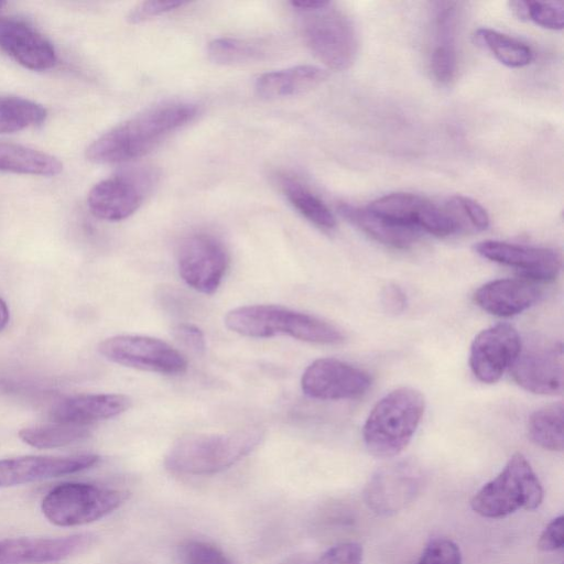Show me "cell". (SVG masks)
<instances>
[{
  "instance_id": "1f68e13d",
  "label": "cell",
  "mask_w": 564,
  "mask_h": 564,
  "mask_svg": "<svg viewBox=\"0 0 564 564\" xmlns=\"http://www.w3.org/2000/svg\"><path fill=\"white\" fill-rule=\"evenodd\" d=\"M180 553L184 564H232L221 550L203 541H186Z\"/></svg>"
},
{
  "instance_id": "ac0fdd59",
  "label": "cell",
  "mask_w": 564,
  "mask_h": 564,
  "mask_svg": "<svg viewBox=\"0 0 564 564\" xmlns=\"http://www.w3.org/2000/svg\"><path fill=\"white\" fill-rule=\"evenodd\" d=\"M0 48L32 70H46L56 64L52 43L21 20L0 17Z\"/></svg>"
},
{
  "instance_id": "d4e9b609",
  "label": "cell",
  "mask_w": 564,
  "mask_h": 564,
  "mask_svg": "<svg viewBox=\"0 0 564 564\" xmlns=\"http://www.w3.org/2000/svg\"><path fill=\"white\" fill-rule=\"evenodd\" d=\"M430 202L415 194L393 193L375 199L367 207L386 218L419 228Z\"/></svg>"
},
{
  "instance_id": "9a60e30c",
  "label": "cell",
  "mask_w": 564,
  "mask_h": 564,
  "mask_svg": "<svg viewBox=\"0 0 564 564\" xmlns=\"http://www.w3.org/2000/svg\"><path fill=\"white\" fill-rule=\"evenodd\" d=\"M95 535L78 533L63 538H12L0 540V564L57 562L86 551Z\"/></svg>"
},
{
  "instance_id": "f1b7e54d",
  "label": "cell",
  "mask_w": 564,
  "mask_h": 564,
  "mask_svg": "<svg viewBox=\"0 0 564 564\" xmlns=\"http://www.w3.org/2000/svg\"><path fill=\"white\" fill-rule=\"evenodd\" d=\"M283 191L294 208L316 227L324 230L335 227L336 220L329 208L302 184L285 180Z\"/></svg>"
},
{
  "instance_id": "74e56055",
  "label": "cell",
  "mask_w": 564,
  "mask_h": 564,
  "mask_svg": "<svg viewBox=\"0 0 564 564\" xmlns=\"http://www.w3.org/2000/svg\"><path fill=\"white\" fill-rule=\"evenodd\" d=\"M564 517L561 514L554 518L542 531L538 540V549L542 552H554L564 545Z\"/></svg>"
},
{
  "instance_id": "8fae6325",
  "label": "cell",
  "mask_w": 564,
  "mask_h": 564,
  "mask_svg": "<svg viewBox=\"0 0 564 564\" xmlns=\"http://www.w3.org/2000/svg\"><path fill=\"white\" fill-rule=\"evenodd\" d=\"M371 386L367 371L335 358L314 360L303 372V392L318 400L355 399L365 394Z\"/></svg>"
},
{
  "instance_id": "ab89813d",
  "label": "cell",
  "mask_w": 564,
  "mask_h": 564,
  "mask_svg": "<svg viewBox=\"0 0 564 564\" xmlns=\"http://www.w3.org/2000/svg\"><path fill=\"white\" fill-rule=\"evenodd\" d=\"M382 304L388 312L400 313L406 306V296L398 285L390 284L382 292Z\"/></svg>"
},
{
  "instance_id": "5b68a950",
  "label": "cell",
  "mask_w": 564,
  "mask_h": 564,
  "mask_svg": "<svg viewBox=\"0 0 564 564\" xmlns=\"http://www.w3.org/2000/svg\"><path fill=\"white\" fill-rule=\"evenodd\" d=\"M543 496V487L530 463L521 453H516L502 470L474 495L470 507L480 517L501 519L520 509L539 508Z\"/></svg>"
},
{
  "instance_id": "60d3db41",
  "label": "cell",
  "mask_w": 564,
  "mask_h": 564,
  "mask_svg": "<svg viewBox=\"0 0 564 564\" xmlns=\"http://www.w3.org/2000/svg\"><path fill=\"white\" fill-rule=\"evenodd\" d=\"M290 3L294 9L301 12H310L322 9L330 2L327 0H292Z\"/></svg>"
},
{
  "instance_id": "7bdbcfd3",
  "label": "cell",
  "mask_w": 564,
  "mask_h": 564,
  "mask_svg": "<svg viewBox=\"0 0 564 564\" xmlns=\"http://www.w3.org/2000/svg\"><path fill=\"white\" fill-rule=\"evenodd\" d=\"M9 322V308L6 302L0 299V332L6 328Z\"/></svg>"
},
{
  "instance_id": "8992f818",
  "label": "cell",
  "mask_w": 564,
  "mask_h": 564,
  "mask_svg": "<svg viewBox=\"0 0 564 564\" xmlns=\"http://www.w3.org/2000/svg\"><path fill=\"white\" fill-rule=\"evenodd\" d=\"M127 491L84 482H65L53 488L42 501V511L58 527L83 525L104 518L128 498Z\"/></svg>"
},
{
  "instance_id": "30bf717a",
  "label": "cell",
  "mask_w": 564,
  "mask_h": 564,
  "mask_svg": "<svg viewBox=\"0 0 564 564\" xmlns=\"http://www.w3.org/2000/svg\"><path fill=\"white\" fill-rule=\"evenodd\" d=\"M562 343H532L521 346L509 371L524 390L543 395L563 392Z\"/></svg>"
},
{
  "instance_id": "ffe728a7",
  "label": "cell",
  "mask_w": 564,
  "mask_h": 564,
  "mask_svg": "<svg viewBox=\"0 0 564 564\" xmlns=\"http://www.w3.org/2000/svg\"><path fill=\"white\" fill-rule=\"evenodd\" d=\"M130 405V398L123 394H80L58 401L50 411V416L55 423L89 426L123 413Z\"/></svg>"
},
{
  "instance_id": "7402d4cb",
  "label": "cell",
  "mask_w": 564,
  "mask_h": 564,
  "mask_svg": "<svg viewBox=\"0 0 564 564\" xmlns=\"http://www.w3.org/2000/svg\"><path fill=\"white\" fill-rule=\"evenodd\" d=\"M327 78V72L314 65H297L260 75L257 95L264 99L284 98L305 93Z\"/></svg>"
},
{
  "instance_id": "cb8c5ba5",
  "label": "cell",
  "mask_w": 564,
  "mask_h": 564,
  "mask_svg": "<svg viewBox=\"0 0 564 564\" xmlns=\"http://www.w3.org/2000/svg\"><path fill=\"white\" fill-rule=\"evenodd\" d=\"M564 406L563 402H556L534 411L528 422L530 440L538 446L562 452L564 448Z\"/></svg>"
},
{
  "instance_id": "d6a6232c",
  "label": "cell",
  "mask_w": 564,
  "mask_h": 564,
  "mask_svg": "<svg viewBox=\"0 0 564 564\" xmlns=\"http://www.w3.org/2000/svg\"><path fill=\"white\" fill-rule=\"evenodd\" d=\"M528 20L545 29L562 30L564 4L561 1H528Z\"/></svg>"
},
{
  "instance_id": "484cf974",
  "label": "cell",
  "mask_w": 564,
  "mask_h": 564,
  "mask_svg": "<svg viewBox=\"0 0 564 564\" xmlns=\"http://www.w3.org/2000/svg\"><path fill=\"white\" fill-rule=\"evenodd\" d=\"M45 108L20 97L0 96V133H13L42 123Z\"/></svg>"
},
{
  "instance_id": "44dd1931",
  "label": "cell",
  "mask_w": 564,
  "mask_h": 564,
  "mask_svg": "<svg viewBox=\"0 0 564 564\" xmlns=\"http://www.w3.org/2000/svg\"><path fill=\"white\" fill-rule=\"evenodd\" d=\"M338 213L366 235L389 247L409 248L421 236L419 228L386 218L368 207L341 204L338 206Z\"/></svg>"
},
{
  "instance_id": "d590c367",
  "label": "cell",
  "mask_w": 564,
  "mask_h": 564,
  "mask_svg": "<svg viewBox=\"0 0 564 564\" xmlns=\"http://www.w3.org/2000/svg\"><path fill=\"white\" fill-rule=\"evenodd\" d=\"M183 0H150L137 4L127 15V21L131 24L144 22L154 17L173 11L185 6Z\"/></svg>"
},
{
  "instance_id": "83f0119b",
  "label": "cell",
  "mask_w": 564,
  "mask_h": 564,
  "mask_svg": "<svg viewBox=\"0 0 564 564\" xmlns=\"http://www.w3.org/2000/svg\"><path fill=\"white\" fill-rule=\"evenodd\" d=\"M88 434V426L54 422V424L22 429L19 437L36 448H55L75 443Z\"/></svg>"
},
{
  "instance_id": "f35d334b",
  "label": "cell",
  "mask_w": 564,
  "mask_h": 564,
  "mask_svg": "<svg viewBox=\"0 0 564 564\" xmlns=\"http://www.w3.org/2000/svg\"><path fill=\"white\" fill-rule=\"evenodd\" d=\"M174 336L187 348L196 352H202L206 348L205 336L203 332L192 324H178L173 329Z\"/></svg>"
},
{
  "instance_id": "3957f363",
  "label": "cell",
  "mask_w": 564,
  "mask_h": 564,
  "mask_svg": "<svg viewBox=\"0 0 564 564\" xmlns=\"http://www.w3.org/2000/svg\"><path fill=\"white\" fill-rule=\"evenodd\" d=\"M225 325L237 334L253 338L288 335L302 341L324 345L339 344L345 339L341 329L322 318L271 304L234 308L227 313Z\"/></svg>"
},
{
  "instance_id": "ba28073f",
  "label": "cell",
  "mask_w": 564,
  "mask_h": 564,
  "mask_svg": "<svg viewBox=\"0 0 564 564\" xmlns=\"http://www.w3.org/2000/svg\"><path fill=\"white\" fill-rule=\"evenodd\" d=\"M107 360L144 371L181 375L187 369L184 356L167 343L148 336L118 335L98 345Z\"/></svg>"
},
{
  "instance_id": "8d00e7d4",
  "label": "cell",
  "mask_w": 564,
  "mask_h": 564,
  "mask_svg": "<svg viewBox=\"0 0 564 564\" xmlns=\"http://www.w3.org/2000/svg\"><path fill=\"white\" fill-rule=\"evenodd\" d=\"M364 550L359 543L345 542L332 546L311 564H361Z\"/></svg>"
},
{
  "instance_id": "7a4b0ae2",
  "label": "cell",
  "mask_w": 564,
  "mask_h": 564,
  "mask_svg": "<svg viewBox=\"0 0 564 564\" xmlns=\"http://www.w3.org/2000/svg\"><path fill=\"white\" fill-rule=\"evenodd\" d=\"M262 437L263 432L259 427L185 435L171 446L164 464L167 469L178 474H215L229 468L251 453Z\"/></svg>"
},
{
  "instance_id": "e0dca14e",
  "label": "cell",
  "mask_w": 564,
  "mask_h": 564,
  "mask_svg": "<svg viewBox=\"0 0 564 564\" xmlns=\"http://www.w3.org/2000/svg\"><path fill=\"white\" fill-rule=\"evenodd\" d=\"M99 460L95 454L22 456L0 460V487L17 486L80 471Z\"/></svg>"
},
{
  "instance_id": "f546056e",
  "label": "cell",
  "mask_w": 564,
  "mask_h": 564,
  "mask_svg": "<svg viewBox=\"0 0 564 564\" xmlns=\"http://www.w3.org/2000/svg\"><path fill=\"white\" fill-rule=\"evenodd\" d=\"M264 51L259 42L236 37H219L207 45L209 61L219 65H237L258 59Z\"/></svg>"
},
{
  "instance_id": "277c9868",
  "label": "cell",
  "mask_w": 564,
  "mask_h": 564,
  "mask_svg": "<svg viewBox=\"0 0 564 564\" xmlns=\"http://www.w3.org/2000/svg\"><path fill=\"white\" fill-rule=\"evenodd\" d=\"M423 394L413 388H398L381 398L370 411L362 438L378 458H392L411 442L424 413Z\"/></svg>"
},
{
  "instance_id": "ee69618b",
  "label": "cell",
  "mask_w": 564,
  "mask_h": 564,
  "mask_svg": "<svg viewBox=\"0 0 564 564\" xmlns=\"http://www.w3.org/2000/svg\"><path fill=\"white\" fill-rule=\"evenodd\" d=\"M285 564H308V563H306L305 561H302V560L294 558L292 561L286 562Z\"/></svg>"
},
{
  "instance_id": "9c48e42d",
  "label": "cell",
  "mask_w": 564,
  "mask_h": 564,
  "mask_svg": "<svg viewBox=\"0 0 564 564\" xmlns=\"http://www.w3.org/2000/svg\"><path fill=\"white\" fill-rule=\"evenodd\" d=\"M228 265L229 256L226 248L210 235H191L178 247V273L187 285L200 293H215Z\"/></svg>"
},
{
  "instance_id": "6da1fadb",
  "label": "cell",
  "mask_w": 564,
  "mask_h": 564,
  "mask_svg": "<svg viewBox=\"0 0 564 564\" xmlns=\"http://www.w3.org/2000/svg\"><path fill=\"white\" fill-rule=\"evenodd\" d=\"M196 115L197 106L191 102L165 101L152 106L97 138L87 148L86 158L97 164L139 159Z\"/></svg>"
},
{
  "instance_id": "f6af8a7d",
  "label": "cell",
  "mask_w": 564,
  "mask_h": 564,
  "mask_svg": "<svg viewBox=\"0 0 564 564\" xmlns=\"http://www.w3.org/2000/svg\"><path fill=\"white\" fill-rule=\"evenodd\" d=\"M6 3L0 1V9L4 6Z\"/></svg>"
},
{
  "instance_id": "d6986e66",
  "label": "cell",
  "mask_w": 564,
  "mask_h": 564,
  "mask_svg": "<svg viewBox=\"0 0 564 564\" xmlns=\"http://www.w3.org/2000/svg\"><path fill=\"white\" fill-rule=\"evenodd\" d=\"M539 282L525 278L489 281L474 294V301L484 311L500 317L522 313L541 297Z\"/></svg>"
},
{
  "instance_id": "e575fe53",
  "label": "cell",
  "mask_w": 564,
  "mask_h": 564,
  "mask_svg": "<svg viewBox=\"0 0 564 564\" xmlns=\"http://www.w3.org/2000/svg\"><path fill=\"white\" fill-rule=\"evenodd\" d=\"M456 62L455 46L434 45L431 54V70L438 83L445 85L454 79Z\"/></svg>"
},
{
  "instance_id": "603a6c76",
  "label": "cell",
  "mask_w": 564,
  "mask_h": 564,
  "mask_svg": "<svg viewBox=\"0 0 564 564\" xmlns=\"http://www.w3.org/2000/svg\"><path fill=\"white\" fill-rule=\"evenodd\" d=\"M61 161L45 152L0 141V171L54 176L62 172Z\"/></svg>"
},
{
  "instance_id": "52a82bcc",
  "label": "cell",
  "mask_w": 564,
  "mask_h": 564,
  "mask_svg": "<svg viewBox=\"0 0 564 564\" xmlns=\"http://www.w3.org/2000/svg\"><path fill=\"white\" fill-rule=\"evenodd\" d=\"M303 13L302 33L312 53L328 68H348L357 51L356 33L350 20L332 8V2L322 9Z\"/></svg>"
},
{
  "instance_id": "2e32d148",
  "label": "cell",
  "mask_w": 564,
  "mask_h": 564,
  "mask_svg": "<svg viewBox=\"0 0 564 564\" xmlns=\"http://www.w3.org/2000/svg\"><path fill=\"white\" fill-rule=\"evenodd\" d=\"M145 185L141 176L118 174L98 182L90 189L87 205L91 214L102 220L119 221L134 214L141 206Z\"/></svg>"
},
{
  "instance_id": "4316f807",
  "label": "cell",
  "mask_w": 564,
  "mask_h": 564,
  "mask_svg": "<svg viewBox=\"0 0 564 564\" xmlns=\"http://www.w3.org/2000/svg\"><path fill=\"white\" fill-rule=\"evenodd\" d=\"M476 39L508 67H522L532 61V51L528 45L498 31L479 29Z\"/></svg>"
},
{
  "instance_id": "4dcf8cb0",
  "label": "cell",
  "mask_w": 564,
  "mask_h": 564,
  "mask_svg": "<svg viewBox=\"0 0 564 564\" xmlns=\"http://www.w3.org/2000/svg\"><path fill=\"white\" fill-rule=\"evenodd\" d=\"M444 207L456 221L459 231L485 230L489 226L490 219L487 210L473 198L455 195L448 198Z\"/></svg>"
},
{
  "instance_id": "4fadbf2b",
  "label": "cell",
  "mask_w": 564,
  "mask_h": 564,
  "mask_svg": "<svg viewBox=\"0 0 564 564\" xmlns=\"http://www.w3.org/2000/svg\"><path fill=\"white\" fill-rule=\"evenodd\" d=\"M422 477L419 469L406 462L380 468L365 489V500L376 513L389 516L401 511L419 494Z\"/></svg>"
},
{
  "instance_id": "7c38bea8",
  "label": "cell",
  "mask_w": 564,
  "mask_h": 564,
  "mask_svg": "<svg viewBox=\"0 0 564 564\" xmlns=\"http://www.w3.org/2000/svg\"><path fill=\"white\" fill-rule=\"evenodd\" d=\"M522 341L517 329L506 323L492 325L474 338L469 366L474 376L484 383H495L510 369Z\"/></svg>"
},
{
  "instance_id": "b9f144b4",
  "label": "cell",
  "mask_w": 564,
  "mask_h": 564,
  "mask_svg": "<svg viewBox=\"0 0 564 564\" xmlns=\"http://www.w3.org/2000/svg\"><path fill=\"white\" fill-rule=\"evenodd\" d=\"M510 9L516 17L528 20V1L517 0L509 2Z\"/></svg>"
},
{
  "instance_id": "5bb4252c",
  "label": "cell",
  "mask_w": 564,
  "mask_h": 564,
  "mask_svg": "<svg viewBox=\"0 0 564 564\" xmlns=\"http://www.w3.org/2000/svg\"><path fill=\"white\" fill-rule=\"evenodd\" d=\"M475 250L482 258L512 267L522 278L539 283L554 280L562 268L560 253L550 248L485 240L477 243Z\"/></svg>"
},
{
  "instance_id": "836d02e7",
  "label": "cell",
  "mask_w": 564,
  "mask_h": 564,
  "mask_svg": "<svg viewBox=\"0 0 564 564\" xmlns=\"http://www.w3.org/2000/svg\"><path fill=\"white\" fill-rule=\"evenodd\" d=\"M417 564H462V553L454 541L436 538L426 544Z\"/></svg>"
}]
</instances>
